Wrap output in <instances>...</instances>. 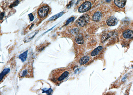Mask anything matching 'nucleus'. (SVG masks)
Segmentation results:
<instances>
[{
	"label": "nucleus",
	"mask_w": 133,
	"mask_h": 95,
	"mask_svg": "<svg viewBox=\"0 0 133 95\" xmlns=\"http://www.w3.org/2000/svg\"><path fill=\"white\" fill-rule=\"evenodd\" d=\"M69 74V72L64 68L56 69L51 72L48 79L56 85L59 86L68 76Z\"/></svg>",
	"instance_id": "nucleus-1"
},
{
	"label": "nucleus",
	"mask_w": 133,
	"mask_h": 95,
	"mask_svg": "<svg viewBox=\"0 0 133 95\" xmlns=\"http://www.w3.org/2000/svg\"><path fill=\"white\" fill-rule=\"evenodd\" d=\"M33 69L32 63L25 65L20 70L19 73L20 78H31L33 76Z\"/></svg>",
	"instance_id": "nucleus-2"
},
{
	"label": "nucleus",
	"mask_w": 133,
	"mask_h": 95,
	"mask_svg": "<svg viewBox=\"0 0 133 95\" xmlns=\"http://www.w3.org/2000/svg\"><path fill=\"white\" fill-rule=\"evenodd\" d=\"M89 17L88 15L85 14L80 17L76 21L75 24L78 27H82L86 26L89 21Z\"/></svg>",
	"instance_id": "nucleus-3"
},
{
	"label": "nucleus",
	"mask_w": 133,
	"mask_h": 95,
	"mask_svg": "<svg viewBox=\"0 0 133 95\" xmlns=\"http://www.w3.org/2000/svg\"><path fill=\"white\" fill-rule=\"evenodd\" d=\"M50 8L48 5H44L41 6L38 11L39 16L41 18H44L47 16L49 11Z\"/></svg>",
	"instance_id": "nucleus-4"
},
{
	"label": "nucleus",
	"mask_w": 133,
	"mask_h": 95,
	"mask_svg": "<svg viewBox=\"0 0 133 95\" xmlns=\"http://www.w3.org/2000/svg\"><path fill=\"white\" fill-rule=\"evenodd\" d=\"M91 3L90 2L87 1L82 4L79 8L78 11L80 13H84L87 11L91 8Z\"/></svg>",
	"instance_id": "nucleus-5"
},
{
	"label": "nucleus",
	"mask_w": 133,
	"mask_h": 95,
	"mask_svg": "<svg viewBox=\"0 0 133 95\" xmlns=\"http://www.w3.org/2000/svg\"><path fill=\"white\" fill-rule=\"evenodd\" d=\"M123 38L127 39H133V31L130 29L125 30L122 34Z\"/></svg>",
	"instance_id": "nucleus-6"
},
{
	"label": "nucleus",
	"mask_w": 133,
	"mask_h": 95,
	"mask_svg": "<svg viewBox=\"0 0 133 95\" xmlns=\"http://www.w3.org/2000/svg\"><path fill=\"white\" fill-rule=\"evenodd\" d=\"M39 32L38 30H36L33 31L32 33H30L25 37L24 40V41L25 42H30V41L33 39V38L35 37L36 34H38Z\"/></svg>",
	"instance_id": "nucleus-7"
},
{
	"label": "nucleus",
	"mask_w": 133,
	"mask_h": 95,
	"mask_svg": "<svg viewBox=\"0 0 133 95\" xmlns=\"http://www.w3.org/2000/svg\"><path fill=\"white\" fill-rule=\"evenodd\" d=\"M118 21L117 19L114 17H111L106 21L107 25L109 26H114L117 24Z\"/></svg>",
	"instance_id": "nucleus-8"
},
{
	"label": "nucleus",
	"mask_w": 133,
	"mask_h": 95,
	"mask_svg": "<svg viewBox=\"0 0 133 95\" xmlns=\"http://www.w3.org/2000/svg\"><path fill=\"white\" fill-rule=\"evenodd\" d=\"M102 49V46H99L97 47V48H95L94 50L91 52V56H96L99 54Z\"/></svg>",
	"instance_id": "nucleus-9"
},
{
	"label": "nucleus",
	"mask_w": 133,
	"mask_h": 95,
	"mask_svg": "<svg viewBox=\"0 0 133 95\" xmlns=\"http://www.w3.org/2000/svg\"><path fill=\"white\" fill-rule=\"evenodd\" d=\"M10 70L11 69L10 68H6L4 69V70L1 72V76H0V81L1 82L4 79L5 76L10 73Z\"/></svg>",
	"instance_id": "nucleus-10"
},
{
	"label": "nucleus",
	"mask_w": 133,
	"mask_h": 95,
	"mask_svg": "<svg viewBox=\"0 0 133 95\" xmlns=\"http://www.w3.org/2000/svg\"><path fill=\"white\" fill-rule=\"evenodd\" d=\"M114 3L119 8H121L124 6L125 4V0H114Z\"/></svg>",
	"instance_id": "nucleus-11"
},
{
	"label": "nucleus",
	"mask_w": 133,
	"mask_h": 95,
	"mask_svg": "<svg viewBox=\"0 0 133 95\" xmlns=\"http://www.w3.org/2000/svg\"><path fill=\"white\" fill-rule=\"evenodd\" d=\"M102 17V14L99 12H96L93 15L92 19L95 22H98L100 21Z\"/></svg>",
	"instance_id": "nucleus-12"
},
{
	"label": "nucleus",
	"mask_w": 133,
	"mask_h": 95,
	"mask_svg": "<svg viewBox=\"0 0 133 95\" xmlns=\"http://www.w3.org/2000/svg\"><path fill=\"white\" fill-rule=\"evenodd\" d=\"M28 50H26L19 55V59L21 60L22 62H24L26 61L28 55Z\"/></svg>",
	"instance_id": "nucleus-13"
},
{
	"label": "nucleus",
	"mask_w": 133,
	"mask_h": 95,
	"mask_svg": "<svg viewBox=\"0 0 133 95\" xmlns=\"http://www.w3.org/2000/svg\"><path fill=\"white\" fill-rule=\"evenodd\" d=\"M90 60V57L88 56H85L80 59L79 62L80 64L84 65L87 63Z\"/></svg>",
	"instance_id": "nucleus-14"
},
{
	"label": "nucleus",
	"mask_w": 133,
	"mask_h": 95,
	"mask_svg": "<svg viewBox=\"0 0 133 95\" xmlns=\"http://www.w3.org/2000/svg\"><path fill=\"white\" fill-rule=\"evenodd\" d=\"M75 40L76 42L79 44H82L84 43V39L81 34H79L76 36Z\"/></svg>",
	"instance_id": "nucleus-15"
},
{
	"label": "nucleus",
	"mask_w": 133,
	"mask_h": 95,
	"mask_svg": "<svg viewBox=\"0 0 133 95\" xmlns=\"http://www.w3.org/2000/svg\"><path fill=\"white\" fill-rule=\"evenodd\" d=\"M64 14V12L63 11L59 13H58L57 14L51 17L48 20L50 21H53V20H55L56 19H58V18H59L60 17L62 16Z\"/></svg>",
	"instance_id": "nucleus-16"
},
{
	"label": "nucleus",
	"mask_w": 133,
	"mask_h": 95,
	"mask_svg": "<svg viewBox=\"0 0 133 95\" xmlns=\"http://www.w3.org/2000/svg\"><path fill=\"white\" fill-rule=\"evenodd\" d=\"M42 91H43L42 92V93H46L48 95H51V93H52L53 92V90L51 88H50L48 90L47 89V88L43 89Z\"/></svg>",
	"instance_id": "nucleus-17"
},
{
	"label": "nucleus",
	"mask_w": 133,
	"mask_h": 95,
	"mask_svg": "<svg viewBox=\"0 0 133 95\" xmlns=\"http://www.w3.org/2000/svg\"><path fill=\"white\" fill-rule=\"evenodd\" d=\"M75 19V17H71V18H69L65 24V26H67L71 22H73L74 20Z\"/></svg>",
	"instance_id": "nucleus-18"
},
{
	"label": "nucleus",
	"mask_w": 133,
	"mask_h": 95,
	"mask_svg": "<svg viewBox=\"0 0 133 95\" xmlns=\"http://www.w3.org/2000/svg\"><path fill=\"white\" fill-rule=\"evenodd\" d=\"M19 1L18 0H17L16 1L14 2L13 4H12V5H11V6H10V7L12 8L13 7L16 6L18 5V4H19Z\"/></svg>",
	"instance_id": "nucleus-19"
},
{
	"label": "nucleus",
	"mask_w": 133,
	"mask_h": 95,
	"mask_svg": "<svg viewBox=\"0 0 133 95\" xmlns=\"http://www.w3.org/2000/svg\"><path fill=\"white\" fill-rule=\"evenodd\" d=\"M28 16H29V19H30V21L31 22H32L34 20V16L33 14L32 13L29 14H28Z\"/></svg>",
	"instance_id": "nucleus-20"
},
{
	"label": "nucleus",
	"mask_w": 133,
	"mask_h": 95,
	"mask_svg": "<svg viewBox=\"0 0 133 95\" xmlns=\"http://www.w3.org/2000/svg\"><path fill=\"white\" fill-rule=\"evenodd\" d=\"M74 3V1H71L70 2V3L69 4V5H67V7L69 8H70L72 6L73 4Z\"/></svg>",
	"instance_id": "nucleus-21"
},
{
	"label": "nucleus",
	"mask_w": 133,
	"mask_h": 95,
	"mask_svg": "<svg viewBox=\"0 0 133 95\" xmlns=\"http://www.w3.org/2000/svg\"><path fill=\"white\" fill-rule=\"evenodd\" d=\"M5 15V13H2L1 14V16H0V18H1V20H2L3 19V17H4V16Z\"/></svg>",
	"instance_id": "nucleus-22"
},
{
	"label": "nucleus",
	"mask_w": 133,
	"mask_h": 95,
	"mask_svg": "<svg viewBox=\"0 0 133 95\" xmlns=\"http://www.w3.org/2000/svg\"><path fill=\"white\" fill-rule=\"evenodd\" d=\"M106 1L107 2H109V1H110V0H106Z\"/></svg>",
	"instance_id": "nucleus-23"
}]
</instances>
